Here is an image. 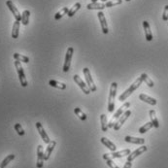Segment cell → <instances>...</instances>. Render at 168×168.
<instances>
[{"label":"cell","mask_w":168,"mask_h":168,"mask_svg":"<svg viewBox=\"0 0 168 168\" xmlns=\"http://www.w3.org/2000/svg\"><path fill=\"white\" fill-rule=\"evenodd\" d=\"M142 83H143V80L141 79V77L137 78L135 81H134V83H132V85L129 86V88L127 89L125 91H124L122 94L120 95V97H119L120 101H124V100H125L127 97H129L132 94V93L135 91L141 85H142Z\"/></svg>","instance_id":"6da1fadb"},{"label":"cell","mask_w":168,"mask_h":168,"mask_svg":"<svg viewBox=\"0 0 168 168\" xmlns=\"http://www.w3.org/2000/svg\"><path fill=\"white\" fill-rule=\"evenodd\" d=\"M117 89H118V84L116 82H113L110 86V92H109V97H108V112L112 113L115 110V99L117 95Z\"/></svg>","instance_id":"7a4b0ae2"},{"label":"cell","mask_w":168,"mask_h":168,"mask_svg":"<svg viewBox=\"0 0 168 168\" xmlns=\"http://www.w3.org/2000/svg\"><path fill=\"white\" fill-rule=\"evenodd\" d=\"M129 107H130V103L129 102H125V103H124V105H122V106L120 107V108L116 111V113L113 115L112 119L110 120V122L108 124V127H109V128H111V127H114V125H115L116 122L120 119V117L124 114V111L126 108H129Z\"/></svg>","instance_id":"3957f363"},{"label":"cell","mask_w":168,"mask_h":168,"mask_svg":"<svg viewBox=\"0 0 168 168\" xmlns=\"http://www.w3.org/2000/svg\"><path fill=\"white\" fill-rule=\"evenodd\" d=\"M15 67L17 69L19 79V82H21L22 86H23V88L27 86V81H26V78H25V75H24V71H23L22 64H21V61L16 60V61H15Z\"/></svg>","instance_id":"277c9868"},{"label":"cell","mask_w":168,"mask_h":168,"mask_svg":"<svg viewBox=\"0 0 168 168\" xmlns=\"http://www.w3.org/2000/svg\"><path fill=\"white\" fill-rule=\"evenodd\" d=\"M83 73L85 75V79H86V85L89 86V89L90 90V91H95L96 90V86L94 84L92 80V77H91V74H90V71L88 67H85L83 69Z\"/></svg>","instance_id":"5b68a950"},{"label":"cell","mask_w":168,"mask_h":168,"mask_svg":"<svg viewBox=\"0 0 168 168\" xmlns=\"http://www.w3.org/2000/svg\"><path fill=\"white\" fill-rule=\"evenodd\" d=\"M73 52H74V49L72 48V47H69V48L67 49L66 55H65V60H64L63 67H62L63 72H68L70 70L71 59H72V57H73Z\"/></svg>","instance_id":"8992f818"},{"label":"cell","mask_w":168,"mask_h":168,"mask_svg":"<svg viewBox=\"0 0 168 168\" xmlns=\"http://www.w3.org/2000/svg\"><path fill=\"white\" fill-rule=\"evenodd\" d=\"M130 150L129 149H125V150H123V151H120V152H113L112 153H104L103 154V158L106 159V158H124L125 156H128L130 153Z\"/></svg>","instance_id":"52a82bcc"},{"label":"cell","mask_w":168,"mask_h":168,"mask_svg":"<svg viewBox=\"0 0 168 168\" xmlns=\"http://www.w3.org/2000/svg\"><path fill=\"white\" fill-rule=\"evenodd\" d=\"M130 115H131V111H130V110H126V111L123 114V115L120 117V119L116 122V124H115V125H114L113 128L115 129L116 131L120 130V127L123 126V124L126 122V120L130 117Z\"/></svg>","instance_id":"ba28073f"},{"label":"cell","mask_w":168,"mask_h":168,"mask_svg":"<svg viewBox=\"0 0 168 168\" xmlns=\"http://www.w3.org/2000/svg\"><path fill=\"white\" fill-rule=\"evenodd\" d=\"M147 150H148L147 146L142 145L141 147H139L137 150H135L134 152L130 153L128 154V156H127V161H130V162H132V160H134L137 157H139L140 154H142L143 153L147 152Z\"/></svg>","instance_id":"9c48e42d"},{"label":"cell","mask_w":168,"mask_h":168,"mask_svg":"<svg viewBox=\"0 0 168 168\" xmlns=\"http://www.w3.org/2000/svg\"><path fill=\"white\" fill-rule=\"evenodd\" d=\"M6 5H7V7L9 8V10L12 12V14L14 15L16 21H19V22H22V15L19 14V10L17 9V7L15 6V4L13 3L11 0H7L6 1Z\"/></svg>","instance_id":"30bf717a"},{"label":"cell","mask_w":168,"mask_h":168,"mask_svg":"<svg viewBox=\"0 0 168 168\" xmlns=\"http://www.w3.org/2000/svg\"><path fill=\"white\" fill-rule=\"evenodd\" d=\"M73 78H74V81H75V83L80 86V89L83 90V92L85 93V94H90V90L89 89V86L85 84L84 81H83L82 79H81V77L76 74V75H74Z\"/></svg>","instance_id":"8fae6325"},{"label":"cell","mask_w":168,"mask_h":168,"mask_svg":"<svg viewBox=\"0 0 168 168\" xmlns=\"http://www.w3.org/2000/svg\"><path fill=\"white\" fill-rule=\"evenodd\" d=\"M97 17H98V19L100 22V25H101V30L104 34H107V33L109 32V29H108V23L106 22V18L104 16V13H102L101 11L98 12L97 14Z\"/></svg>","instance_id":"7c38bea8"},{"label":"cell","mask_w":168,"mask_h":168,"mask_svg":"<svg viewBox=\"0 0 168 168\" xmlns=\"http://www.w3.org/2000/svg\"><path fill=\"white\" fill-rule=\"evenodd\" d=\"M44 150H43V146L39 145L37 147V163L36 166L37 168H42L44 165Z\"/></svg>","instance_id":"4fadbf2b"},{"label":"cell","mask_w":168,"mask_h":168,"mask_svg":"<svg viewBox=\"0 0 168 168\" xmlns=\"http://www.w3.org/2000/svg\"><path fill=\"white\" fill-rule=\"evenodd\" d=\"M36 128H37V130H38V132H39V134H40V136H41V138H42V140L44 141V142L46 143V144H49L50 142H51V140H50V138H49V136H48V134L46 133V131H45V129H44V127H43V125H42V124L41 123H36Z\"/></svg>","instance_id":"5bb4252c"},{"label":"cell","mask_w":168,"mask_h":168,"mask_svg":"<svg viewBox=\"0 0 168 168\" xmlns=\"http://www.w3.org/2000/svg\"><path fill=\"white\" fill-rule=\"evenodd\" d=\"M57 145V142L55 140L51 141V142L48 144V147L46 148V151L44 152V159L45 160H48L51 157L52 154V152L53 151V149H55V147Z\"/></svg>","instance_id":"9a60e30c"},{"label":"cell","mask_w":168,"mask_h":168,"mask_svg":"<svg viewBox=\"0 0 168 168\" xmlns=\"http://www.w3.org/2000/svg\"><path fill=\"white\" fill-rule=\"evenodd\" d=\"M124 141L127 143L136 144V145H144L145 143L144 138H137V137H132V136H125Z\"/></svg>","instance_id":"2e32d148"},{"label":"cell","mask_w":168,"mask_h":168,"mask_svg":"<svg viewBox=\"0 0 168 168\" xmlns=\"http://www.w3.org/2000/svg\"><path fill=\"white\" fill-rule=\"evenodd\" d=\"M100 141H101V143L106 147L108 148V149L111 151V152H116L117 151V147L116 145L114 144L112 141H110L109 139H107L106 137H102L101 139H100Z\"/></svg>","instance_id":"e0dca14e"},{"label":"cell","mask_w":168,"mask_h":168,"mask_svg":"<svg viewBox=\"0 0 168 168\" xmlns=\"http://www.w3.org/2000/svg\"><path fill=\"white\" fill-rule=\"evenodd\" d=\"M143 27L145 30V36H146V40L147 41H152L153 40V34H152V31H151V27H150V24L147 21L143 22Z\"/></svg>","instance_id":"ac0fdd59"},{"label":"cell","mask_w":168,"mask_h":168,"mask_svg":"<svg viewBox=\"0 0 168 168\" xmlns=\"http://www.w3.org/2000/svg\"><path fill=\"white\" fill-rule=\"evenodd\" d=\"M139 99L142 100V101H144V102H146V103H148V104L153 105V106L157 105V103H158V101L154 98L147 95V94H144V93H141V94L139 95Z\"/></svg>","instance_id":"d6986e66"},{"label":"cell","mask_w":168,"mask_h":168,"mask_svg":"<svg viewBox=\"0 0 168 168\" xmlns=\"http://www.w3.org/2000/svg\"><path fill=\"white\" fill-rule=\"evenodd\" d=\"M86 8H88L89 10H99L101 11L103 10L104 8H106V6L104 3H99V2H95V3H90L86 5Z\"/></svg>","instance_id":"ffe728a7"},{"label":"cell","mask_w":168,"mask_h":168,"mask_svg":"<svg viewBox=\"0 0 168 168\" xmlns=\"http://www.w3.org/2000/svg\"><path fill=\"white\" fill-rule=\"evenodd\" d=\"M149 116H150V119H151V122L153 124V127L158 128V127H159V123H158V120L157 118V115H156V111H154V110H150Z\"/></svg>","instance_id":"44dd1931"},{"label":"cell","mask_w":168,"mask_h":168,"mask_svg":"<svg viewBox=\"0 0 168 168\" xmlns=\"http://www.w3.org/2000/svg\"><path fill=\"white\" fill-rule=\"evenodd\" d=\"M49 85L52 88H56V89H58V90H65L66 89V85L63 84V83H59L56 80H50L49 81Z\"/></svg>","instance_id":"7402d4cb"},{"label":"cell","mask_w":168,"mask_h":168,"mask_svg":"<svg viewBox=\"0 0 168 168\" xmlns=\"http://www.w3.org/2000/svg\"><path fill=\"white\" fill-rule=\"evenodd\" d=\"M19 23L21 22L16 21L13 24V29H12V37L14 39H17L19 37Z\"/></svg>","instance_id":"603a6c76"},{"label":"cell","mask_w":168,"mask_h":168,"mask_svg":"<svg viewBox=\"0 0 168 168\" xmlns=\"http://www.w3.org/2000/svg\"><path fill=\"white\" fill-rule=\"evenodd\" d=\"M100 123H101V130L106 132L108 130V123H107V117L105 114H102L101 116H100Z\"/></svg>","instance_id":"cb8c5ba5"},{"label":"cell","mask_w":168,"mask_h":168,"mask_svg":"<svg viewBox=\"0 0 168 168\" xmlns=\"http://www.w3.org/2000/svg\"><path fill=\"white\" fill-rule=\"evenodd\" d=\"M29 18H30V11L24 10L22 14V23L23 25H27L29 23Z\"/></svg>","instance_id":"d4e9b609"},{"label":"cell","mask_w":168,"mask_h":168,"mask_svg":"<svg viewBox=\"0 0 168 168\" xmlns=\"http://www.w3.org/2000/svg\"><path fill=\"white\" fill-rule=\"evenodd\" d=\"M13 57H14V58L16 60H19V61H21V62H23V63H28L29 62V57H26V56H23V55H21V53L15 52Z\"/></svg>","instance_id":"484cf974"},{"label":"cell","mask_w":168,"mask_h":168,"mask_svg":"<svg viewBox=\"0 0 168 168\" xmlns=\"http://www.w3.org/2000/svg\"><path fill=\"white\" fill-rule=\"evenodd\" d=\"M14 158H15V154H13V153H11V154H9V156H7V157H6L3 159L2 162L0 163V168H5Z\"/></svg>","instance_id":"4316f807"},{"label":"cell","mask_w":168,"mask_h":168,"mask_svg":"<svg viewBox=\"0 0 168 168\" xmlns=\"http://www.w3.org/2000/svg\"><path fill=\"white\" fill-rule=\"evenodd\" d=\"M141 79L143 80V82H145L146 84H147V86H150V88H153V86H154V84H153V80L152 79H150V77L147 75L146 73H142L141 74Z\"/></svg>","instance_id":"83f0119b"},{"label":"cell","mask_w":168,"mask_h":168,"mask_svg":"<svg viewBox=\"0 0 168 168\" xmlns=\"http://www.w3.org/2000/svg\"><path fill=\"white\" fill-rule=\"evenodd\" d=\"M80 8H81V3H79V2L75 3V4L73 5V7H72L71 9H69L68 13H67V16H68L69 18L73 17L74 15L76 14V13H77V11H78V10H79Z\"/></svg>","instance_id":"f1b7e54d"},{"label":"cell","mask_w":168,"mask_h":168,"mask_svg":"<svg viewBox=\"0 0 168 168\" xmlns=\"http://www.w3.org/2000/svg\"><path fill=\"white\" fill-rule=\"evenodd\" d=\"M69 11V8L68 7H63L60 11H58L57 14L55 15V19L56 21H58V19H61L64 15H67V13Z\"/></svg>","instance_id":"f546056e"},{"label":"cell","mask_w":168,"mask_h":168,"mask_svg":"<svg viewBox=\"0 0 168 168\" xmlns=\"http://www.w3.org/2000/svg\"><path fill=\"white\" fill-rule=\"evenodd\" d=\"M74 113H75V114H76V116H77L81 120H83V122L86 120V114H85L82 110H81L80 108H78V107H76V108H74Z\"/></svg>","instance_id":"4dcf8cb0"},{"label":"cell","mask_w":168,"mask_h":168,"mask_svg":"<svg viewBox=\"0 0 168 168\" xmlns=\"http://www.w3.org/2000/svg\"><path fill=\"white\" fill-rule=\"evenodd\" d=\"M152 127H153V123L152 122H149V123H147V124H145L143 126H141L140 128H139V133H141V134H144L145 132H147L148 130H150Z\"/></svg>","instance_id":"1f68e13d"},{"label":"cell","mask_w":168,"mask_h":168,"mask_svg":"<svg viewBox=\"0 0 168 168\" xmlns=\"http://www.w3.org/2000/svg\"><path fill=\"white\" fill-rule=\"evenodd\" d=\"M123 3V0H112V1H108L105 6L106 8H109V7H113V6H116V5H120Z\"/></svg>","instance_id":"d6a6232c"},{"label":"cell","mask_w":168,"mask_h":168,"mask_svg":"<svg viewBox=\"0 0 168 168\" xmlns=\"http://www.w3.org/2000/svg\"><path fill=\"white\" fill-rule=\"evenodd\" d=\"M14 127H15V130L17 131V133L19 134V136H23V135H24V133H25V132H24V130L23 129V127H22L21 124H16Z\"/></svg>","instance_id":"836d02e7"},{"label":"cell","mask_w":168,"mask_h":168,"mask_svg":"<svg viewBox=\"0 0 168 168\" xmlns=\"http://www.w3.org/2000/svg\"><path fill=\"white\" fill-rule=\"evenodd\" d=\"M105 160H106L107 165H108L110 168H120V167H119V166H118L115 162H114L112 158H106Z\"/></svg>","instance_id":"e575fe53"},{"label":"cell","mask_w":168,"mask_h":168,"mask_svg":"<svg viewBox=\"0 0 168 168\" xmlns=\"http://www.w3.org/2000/svg\"><path fill=\"white\" fill-rule=\"evenodd\" d=\"M162 19L164 22L168 21V5H166L163 10V14H162Z\"/></svg>","instance_id":"d590c367"},{"label":"cell","mask_w":168,"mask_h":168,"mask_svg":"<svg viewBox=\"0 0 168 168\" xmlns=\"http://www.w3.org/2000/svg\"><path fill=\"white\" fill-rule=\"evenodd\" d=\"M132 167V163L130 162V161H127V162H125L124 168H131Z\"/></svg>","instance_id":"8d00e7d4"},{"label":"cell","mask_w":168,"mask_h":168,"mask_svg":"<svg viewBox=\"0 0 168 168\" xmlns=\"http://www.w3.org/2000/svg\"><path fill=\"white\" fill-rule=\"evenodd\" d=\"M98 1V0H91V2L92 3H95V2H97Z\"/></svg>","instance_id":"74e56055"},{"label":"cell","mask_w":168,"mask_h":168,"mask_svg":"<svg viewBox=\"0 0 168 168\" xmlns=\"http://www.w3.org/2000/svg\"><path fill=\"white\" fill-rule=\"evenodd\" d=\"M102 2H106V1H108V0H101Z\"/></svg>","instance_id":"f35d334b"},{"label":"cell","mask_w":168,"mask_h":168,"mask_svg":"<svg viewBox=\"0 0 168 168\" xmlns=\"http://www.w3.org/2000/svg\"><path fill=\"white\" fill-rule=\"evenodd\" d=\"M125 1H127V2H129V1H130V0H125Z\"/></svg>","instance_id":"ab89813d"}]
</instances>
